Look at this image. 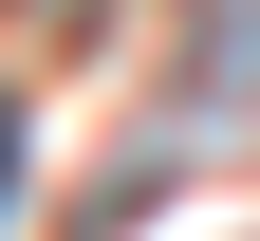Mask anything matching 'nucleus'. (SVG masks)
I'll return each mask as SVG.
<instances>
[{
    "label": "nucleus",
    "mask_w": 260,
    "mask_h": 241,
    "mask_svg": "<svg viewBox=\"0 0 260 241\" xmlns=\"http://www.w3.org/2000/svg\"><path fill=\"white\" fill-rule=\"evenodd\" d=\"M0 186H19V112H0Z\"/></svg>",
    "instance_id": "obj_1"
}]
</instances>
